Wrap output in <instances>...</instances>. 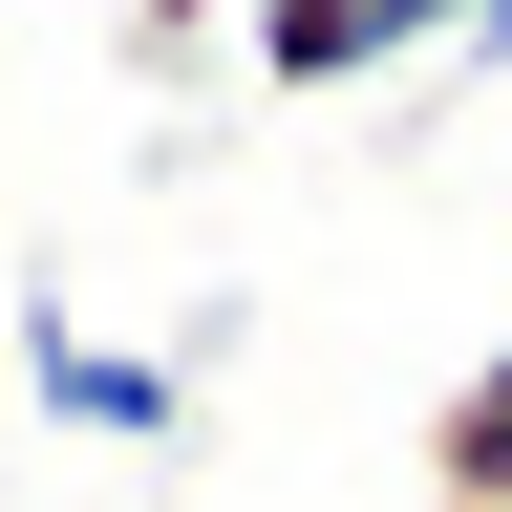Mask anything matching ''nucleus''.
<instances>
[{"instance_id":"nucleus-1","label":"nucleus","mask_w":512,"mask_h":512,"mask_svg":"<svg viewBox=\"0 0 512 512\" xmlns=\"http://www.w3.org/2000/svg\"><path fill=\"white\" fill-rule=\"evenodd\" d=\"M22 384L64 427H107V448H171V406H192L171 363H128V342H86V320H43V299H22Z\"/></svg>"},{"instance_id":"nucleus-3","label":"nucleus","mask_w":512,"mask_h":512,"mask_svg":"<svg viewBox=\"0 0 512 512\" xmlns=\"http://www.w3.org/2000/svg\"><path fill=\"white\" fill-rule=\"evenodd\" d=\"M214 22H235V0H128V64H150V86H192V64H214Z\"/></svg>"},{"instance_id":"nucleus-2","label":"nucleus","mask_w":512,"mask_h":512,"mask_svg":"<svg viewBox=\"0 0 512 512\" xmlns=\"http://www.w3.org/2000/svg\"><path fill=\"white\" fill-rule=\"evenodd\" d=\"M427 512H512V384H448L427 406Z\"/></svg>"}]
</instances>
